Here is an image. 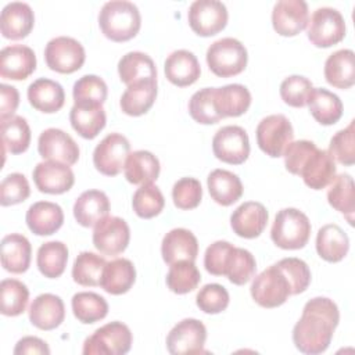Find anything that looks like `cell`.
I'll return each mask as SVG.
<instances>
[{"label": "cell", "mask_w": 355, "mask_h": 355, "mask_svg": "<svg viewBox=\"0 0 355 355\" xmlns=\"http://www.w3.org/2000/svg\"><path fill=\"white\" fill-rule=\"evenodd\" d=\"M340 322V312L336 302L327 297L309 300L302 315L293 327V343L295 348L308 355L324 352L333 338Z\"/></svg>", "instance_id": "cell-1"}, {"label": "cell", "mask_w": 355, "mask_h": 355, "mask_svg": "<svg viewBox=\"0 0 355 355\" xmlns=\"http://www.w3.org/2000/svg\"><path fill=\"white\" fill-rule=\"evenodd\" d=\"M103 35L112 42L133 39L141 26V15L136 4L128 0L107 1L98 12Z\"/></svg>", "instance_id": "cell-2"}, {"label": "cell", "mask_w": 355, "mask_h": 355, "mask_svg": "<svg viewBox=\"0 0 355 355\" xmlns=\"http://www.w3.org/2000/svg\"><path fill=\"white\" fill-rule=\"evenodd\" d=\"M311 236L308 216L297 208L280 209L270 229L272 241L283 250H300L306 245Z\"/></svg>", "instance_id": "cell-3"}, {"label": "cell", "mask_w": 355, "mask_h": 355, "mask_svg": "<svg viewBox=\"0 0 355 355\" xmlns=\"http://www.w3.org/2000/svg\"><path fill=\"white\" fill-rule=\"evenodd\" d=\"M209 69L219 78H230L241 73L248 61L245 46L234 37H222L209 44L207 54Z\"/></svg>", "instance_id": "cell-4"}, {"label": "cell", "mask_w": 355, "mask_h": 355, "mask_svg": "<svg viewBox=\"0 0 355 355\" xmlns=\"http://www.w3.org/2000/svg\"><path fill=\"white\" fill-rule=\"evenodd\" d=\"M133 343L130 329L122 322H110L97 329L83 343L85 355H123Z\"/></svg>", "instance_id": "cell-5"}, {"label": "cell", "mask_w": 355, "mask_h": 355, "mask_svg": "<svg viewBox=\"0 0 355 355\" xmlns=\"http://www.w3.org/2000/svg\"><path fill=\"white\" fill-rule=\"evenodd\" d=\"M258 147L269 157H282L294 140V129L290 119L283 114L268 115L257 126L255 130Z\"/></svg>", "instance_id": "cell-6"}, {"label": "cell", "mask_w": 355, "mask_h": 355, "mask_svg": "<svg viewBox=\"0 0 355 355\" xmlns=\"http://www.w3.org/2000/svg\"><path fill=\"white\" fill-rule=\"evenodd\" d=\"M308 39L316 47H330L340 43L345 36V19L333 7H319L308 21Z\"/></svg>", "instance_id": "cell-7"}, {"label": "cell", "mask_w": 355, "mask_h": 355, "mask_svg": "<svg viewBox=\"0 0 355 355\" xmlns=\"http://www.w3.org/2000/svg\"><path fill=\"white\" fill-rule=\"evenodd\" d=\"M250 293L252 300L263 308L280 306L291 295L290 284L276 263L254 277Z\"/></svg>", "instance_id": "cell-8"}, {"label": "cell", "mask_w": 355, "mask_h": 355, "mask_svg": "<svg viewBox=\"0 0 355 355\" xmlns=\"http://www.w3.org/2000/svg\"><path fill=\"white\" fill-rule=\"evenodd\" d=\"M44 60L51 71L58 73H72L82 68L86 53L80 42L69 36H57L47 42Z\"/></svg>", "instance_id": "cell-9"}, {"label": "cell", "mask_w": 355, "mask_h": 355, "mask_svg": "<svg viewBox=\"0 0 355 355\" xmlns=\"http://www.w3.org/2000/svg\"><path fill=\"white\" fill-rule=\"evenodd\" d=\"M227 8L219 0H196L187 11V21L198 36H214L227 24Z\"/></svg>", "instance_id": "cell-10"}, {"label": "cell", "mask_w": 355, "mask_h": 355, "mask_svg": "<svg viewBox=\"0 0 355 355\" xmlns=\"http://www.w3.org/2000/svg\"><path fill=\"white\" fill-rule=\"evenodd\" d=\"M214 155L226 164L240 165L250 155L247 132L237 125H227L216 130L212 139Z\"/></svg>", "instance_id": "cell-11"}, {"label": "cell", "mask_w": 355, "mask_h": 355, "mask_svg": "<svg viewBox=\"0 0 355 355\" xmlns=\"http://www.w3.org/2000/svg\"><path fill=\"white\" fill-rule=\"evenodd\" d=\"M130 154V143L121 133L107 135L93 151V164L96 169L105 176H116Z\"/></svg>", "instance_id": "cell-12"}, {"label": "cell", "mask_w": 355, "mask_h": 355, "mask_svg": "<svg viewBox=\"0 0 355 355\" xmlns=\"http://www.w3.org/2000/svg\"><path fill=\"white\" fill-rule=\"evenodd\" d=\"M207 340V329L198 319L187 318L178 322L166 336V348L172 355L201 354Z\"/></svg>", "instance_id": "cell-13"}, {"label": "cell", "mask_w": 355, "mask_h": 355, "mask_svg": "<svg viewBox=\"0 0 355 355\" xmlns=\"http://www.w3.org/2000/svg\"><path fill=\"white\" fill-rule=\"evenodd\" d=\"M37 151L46 161H58L67 165H73L79 159V146L64 130L49 128L39 135Z\"/></svg>", "instance_id": "cell-14"}, {"label": "cell", "mask_w": 355, "mask_h": 355, "mask_svg": "<svg viewBox=\"0 0 355 355\" xmlns=\"http://www.w3.org/2000/svg\"><path fill=\"white\" fill-rule=\"evenodd\" d=\"M130 240V229L119 216H107L100 220L93 230V244L104 255H118L123 252Z\"/></svg>", "instance_id": "cell-15"}, {"label": "cell", "mask_w": 355, "mask_h": 355, "mask_svg": "<svg viewBox=\"0 0 355 355\" xmlns=\"http://www.w3.org/2000/svg\"><path fill=\"white\" fill-rule=\"evenodd\" d=\"M309 21L308 4L304 0H279L272 10V25L280 36H295Z\"/></svg>", "instance_id": "cell-16"}, {"label": "cell", "mask_w": 355, "mask_h": 355, "mask_svg": "<svg viewBox=\"0 0 355 355\" xmlns=\"http://www.w3.org/2000/svg\"><path fill=\"white\" fill-rule=\"evenodd\" d=\"M32 176L37 190L47 194L67 193L75 183V175L71 166L58 161L39 162Z\"/></svg>", "instance_id": "cell-17"}, {"label": "cell", "mask_w": 355, "mask_h": 355, "mask_svg": "<svg viewBox=\"0 0 355 355\" xmlns=\"http://www.w3.org/2000/svg\"><path fill=\"white\" fill-rule=\"evenodd\" d=\"M36 69L35 51L25 44L6 46L0 51V75L4 79L24 80Z\"/></svg>", "instance_id": "cell-18"}, {"label": "cell", "mask_w": 355, "mask_h": 355, "mask_svg": "<svg viewBox=\"0 0 355 355\" xmlns=\"http://www.w3.org/2000/svg\"><path fill=\"white\" fill-rule=\"evenodd\" d=\"M268 218L269 214L263 204L258 201H245L230 215V226L237 236L255 239L266 227Z\"/></svg>", "instance_id": "cell-19"}, {"label": "cell", "mask_w": 355, "mask_h": 355, "mask_svg": "<svg viewBox=\"0 0 355 355\" xmlns=\"http://www.w3.org/2000/svg\"><path fill=\"white\" fill-rule=\"evenodd\" d=\"M337 166L336 161L327 150L316 148L306 158L301 166L300 175L304 183L312 190H322L329 186L336 178Z\"/></svg>", "instance_id": "cell-20"}, {"label": "cell", "mask_w": 355, "mask_h": 355, "mask_svg": "<svg viewBox=\"0 0 355 355\" xmlns=\"http://www.w3.org/2000/svg\"><path fill=\"white\" fill-rule=\"evenodd\" d=\"M35 25V14L28 3L11 1L4 6L0 17V31L6 39L26 37Z\"/></svg>", "instance_id": "cell-21"}, {"label": "cell", "mask_w": 355, "mask_h": 355, "mask_svg": "<svg viewBox=\"0 0 355 355\" xmlns=\"http://www.w3.org/2000/svg\"><path fill=\"white\" fill-rule=\"evenodd\" d=\"M161 254L168 265L178 261H196L198 255L197 237L184 227L172 229L162 239Z\"/></svg>", "instance_id": "cell-22"}, {"label": "cell", "mask_w": 355, "mask_h": 355, "mask_svg": "<svg viewBox=\"0 0 355 355\" xmlns=\"http://www.w3.org/2000/svg\"><path fill=\"white\" fill-rule=\"evenodd\" d=\"M29 320L40 330H54L65 319L62 300L51 293L37 295L29 306Z\"/></svg>", "instance_id": "cell-23"}, {"label": "cell", "mask_w": 355, "mask_h": 355, "mask_svg": "<svg viewBox=\"0 0 355 355\" xmlns=\"http://www.w3.org/2000/svg\"><path fill=\"white\" fill-rule=\"evenodd\" d=\"M166 79L175 86L184 87L193 85L201 75V67L194 53L180 49L172 51L164 64Z\"/></svg>", "instance_id": "cell-24"}, {"label": "cell", "mask_w": 355, "mask_h": 355, "mask_svg": "<svg viewBox=\"0 0 355 355\" xmlns=\"http://www.w3.org/2000/svg\"><path fill=\"white\" fill-rule=\"evenodd\" d=\"M110 200L101 190L90 189L83 191L73 204V216L83 227L96 226L110 214Z\"/></svg>", "instance_id": "cell-25"}, {"label": "cell", "mask_w": 355, "mask_h": 355, "mask_svg": "<svg viewBox=\"0 0 355 355\" xmlns=\"http://www.w3.org/2000/svg\"><path fill=\"white\" fill-rule=\"evenodd\" d=\"M29 104L44 114H53L62 108L65 103V93L62 86L49 78H39L33 80L26 92Z\"/></svg>", "instance_id": "cell-26"}, {"label": "cell", "mask_w": 355, "mask_h": 355, "mask_svg": "<svg viewBox=\"0 0 355 355\" xmlns=\"http://www.w3.org/2000/svg\"><path fill=\"white\" fill-rule=\"evenodd\" d=\"M69 122L79 136L92 140L104 129L107 116L101 104L73 103L69 111Z\"/></svg>", "instance_id": "cell-27"}, {"label": "cell", "mask_w": 355, "mask_h": 355, "mask_svg": "<svg viewBox=\"0 0 355 355\" xmlns=\"http://www.w3.org/2000/svg\"><path fill=\"white\" fill-rule=\"evenodd\" d=\"M26 225L36 236H50L64 223L62 208L51 201H37L32 204L25 215Z\"/></svg>", "instance_id": "cell-28"}, {"label": "cell", "mask_w": 355, "mask_h": 355, "mask_svg": "<svg viewBox=\"0 0 355 355\" xmlns=\"http://www.w3.org/2000/svg\"><path fill=\"white\" fill-rule=\"evenodd\" d=\"M324 79L337 89H349L355 83V54L351 49H341L330 54L324 62Z\"/></svg>", "instance_id": "cell-29"}, {"label": "cell", "mask_w": 355, "mask_h": 355, "mask_svg": "<svg viewBox=\"0 0 355 355\" xmlns=\"http://www.w3.org/2000/svg\"><path fill=\"white\" fill-rule=\"evenodd\" d=\"M214 100L215 108L222 119L227 116H240L251 105V93L244 85L230 83L222 87H215Z\"/></svg>", "instance_id": "cell-30"}, {"label": "cell", "mask_w": 355, "mask_h": 355, "mask_svg": "<svg viewBox=\"0 0 355 355\" xmlns=\"http://www.w3.org/2000/svg\"><path fill=\"white\" fill-rule=\"evenodd\" d=\"M161 171V165L158 158L147 151V150H137L128 155L123 173L129 183L132 184H150L158 179Z\"/></svg>", "instance_id": "cell-31"}, {"label": "cell", "mask_w": 355, "mask_h": 355, "mask_svg": "<svg viewBox=\"0 0 355 355\" xmlns=\"http://www.w3.org/2000/svg\"><path fill=\"white\" fill-rule=\"evenodd\" d=\"M211 198L222 205L229 207L243 196V183L240 178L226 169H214L207 178Z\"/></svg>", "instance_id": "cell-32"}, {"label": "cell", "mask_w": 355, "mask_h": 355, "mask_svg": "<svg viewBox=\"0 0 355 355\" xmlns=\"http://www.w3.org/2000/svg\"><path fill=\"white\" fill-rule=\"evenodd\" d=\"M32 247L29 240L19 233H11L1 240V265L7 272L24 273L31 265Z\"/></svg>", "instance_id": "cell-33"}, {"label": "cell", "mask_w": 355, "mask_h": 355, "mask_svg": "<svg viewBox=\"0 0 355 355\" xmlns=\"http://www.w3.org/2000/svg\"><path fill=\"white\" fill-rule=\"evenodd\" d=\"M136 280V269L130 259L116 258L105 263L100 286L112 295L128 293Z\"/></svg>", "instance_id": "cell-34"}, {"label": "cell", "mask_w": 355, "mask_h": 355, "mask_svg": "<svg viewBox=\"0 0 355 355\" xmlns=\"http://www.w3.org/2000/svg\"><path fill=\"white\" fill-rule=\"evenodd\" d=\"M157 79H148L136 85L128 86L119 100V107L123 114L140 116L146 114L157 98Z\"/></svg>", "instance_id": "cell-35"}, {"label": "cell", "mask_w": 355, "mask_h": 355, "mask_svg": "<svg viewBox=\"0 0 355 355\" xmlns=\"http://www.w3.org/2000/svg\"><path fill=\"white\" fill-rule=\"evenodd\" d=\"M318 255L327 262H340L349 250V239L347 233L334 223H327L318 230L316 234Z\"/></svg>", "instance_id": "cell-36"}, {"label": "cell", "mask_w": 355, "mask_h": 355, "mask_svg": "<svg viewBox=\"0 0 355 355\" xmlns=\"http://www.w3.org/2000/svg\"><path fill=\"white\" fill-rule=\"evenodd\" d=\"M118 73L126 86H132L143 80L157 79V67L148 54L129 51L118 61Z\"/></svg>", "instance_id": "cell-37"}, {"label": "cell", "mask_w": 355, "mask_h": 355, "mask_svg": "<svg viewBox=\"0 0 355 355\" xmlns=\"http://www.w3.org/2000/svg\"><path fill=\"white\" fill-rule=\"evenodd\" d=\"M306 105L315 121L324 126L334 125L343 115V103L340 97L323 87L312 89Z\"/></svg>", "instance_id": "cell-38"}, {"label": "cell", "mask_w": 355, "mask_h": 355, "mask_svg": "<svg viewBox=\"0 0 355 355\" xmlns=\"http://www.w3.org/2000/svg\"><path fill=\"white\" fill-rule=\"evenodd\" d=\"M329 204L338 212H341L351 226H354L355 212V191L354 180L349 173L336 175L327 190Z\"/></svg>", "instance_id": "cell-39"}, {"label": "cell", "mask_w": 355, "mask_h": 355, "mask_svg": "<svg viewBox=\"0 0 355 355\" xmlns=\"http://www.w3.org/2000/svg\"><path fill=\"white\" fill-rule=\"evenodd\" d=\"M68 262V247L62 241L43 243L36 255V263L39 272L49 279L60 277Z\"/></svg>", "instance_id": "cell-40"}, {"label": "cell", "mask_w": 355, "mask_h": 355, "mask_svg": "<svg viewBox=\"0 0 355 355\" xmlns=\"http://www.w3.org/2000/svg\"><path fill=\"white\" fill-rule=\"evenodd\" d=\"M73 316L82 323H96L108 313V304L104 297L93 291H80L73 294L72 301Z\"/></svg>", "instance_id": "cell-41"}, {"label": "cell", "mask_w": 355, "mask_h": 355, "mask_svg": "<svg viewBox=\"0 0 355 355\" xmlns=\"http://www.w3.org/2000/svg\"><path fill=\"white\" fill-rule=\"evenodd\" d=\"M0 122L4 151L11 154L25 153L31 144V128L26 119L19 115H12Z\"/></svg>", "instance_id": "cell-42"}, {"label": "cell", "mask_w": 355, "mask_h": 355, "mask_svg": "<svg viewBox=\"0 0 355 355\" xmlns=\"http://www.w3.org/2000/svg\"><path fill=\"white\" fill-rule=\"evenodd\" d=\"M105 259L94 252H80L72 266V279L75 283L85 287L100 286L101 276L105 268Z\"/></svg>", "instance_id": "cell-43"}, {"label": "cell", "mask_w": 355, "mask_h": 355, "mask_svg": "<svg viewBox=\"0 0 355 355\" xmlns=\"http://www.w3.org/2000/svg\"><path fill=\"white\" fill-rule=\"evenodd\" d=\"M201 282L200 270L194 261H178L169 265L166 286L175 294H187L197 288Z\"/></svg>", "instance_id": "cell-44"}, {"label": "cell", "mask_w": 355, "mask_h": 355, "mask_svg": "<svg viewBox=\"0 0 355 355\" xmlns=\"http://www.w3.org/2000/svg\"><path fill=\"white\" fill-rule=\"evenodd\" d=\"M0 301L4 316H18L26 309L29 290L25 283L17 279H4L0 284Z\"/></svg>", "instance_id": "cell-45"}, {"label": "cell", "mask_w": 355, "mask_h": 355, "mask_svg": "<svg viewBox=\"0 0 355 355\" xmlns=\"http://www.w3.org/2000/svg\"><path fill=\"white\" fill-rule=\"evenodd\" d=\"M132 207L137 216L143 219H151L161 214L165 207V198L159 187L155 184H143L135 191Z\"/></svg>", "instance_id": "cell-46"}, {"label": "cell", "mask_w": 355, "mask_h": 355, "mask_svg": "<svg viewBox=\"0 0 355 355\" xmlns=\"http://www.w3.org/2000/svg\"><path fill=\"white\" fill-rule=\"evenodd\" d=\"M255 270L257 261L254 255L245 248L234 247L230 254L225 273L229 282L236 286H243L255 276Z\"/></svg>", "instance_id": "cell-47"}, {"label": "cell", "mask_w": 355, "mask_h": 355, "mask_svg": "<svg viewBox=\"0 0 355 355\" xmlns=\"http://www.w3.org/2000/svg\"><path fill=\"white\" fill-rule=\"evenodd\" d=\"M214 90L215 87H204L190 97L189 114L196 122L202 125H212L222 119L215 108Z\"/></svg>", "instance_id": "cell-48"}, {"label": "cell", "mask_w": 355, "mask_h": 355, "mask_svg": "<svg viewBox=\"0 0 355 355\" xmlns=\"http://www.w3.org/2000/svg\"><path fill=\"white\" fill-rule=\"evenodd\" d=\"M107 83L97 75H83L73 83L72 87L73 103H90L103 105L107 100Z\"/></svg>", "instance_id": "cell-49"}, {"label": "cell", "mask_w": 355, "mask_h": 355, "mask_svg": "<svg viewBox=\"0 0 355 355\" xmlns=\"http://www.w3.org/2000/svg\"><path fill=\"white\" fill-rule=\"evenodd\" d=\"M276 265L283 272V275L286 276V279L290 284L291 295L301 294L309 287V284H311V270H309V266L306 265L305 261H302L300 258L290 257V258L280 259Z\"/></svg>", "instance_id": "cell-50"}, {"label": "cell", "mask_w": 355, "mask_h": 355, "mask_svg": "<svg viewBox=\"0 0 355 355\" xmlns=\"http://www.w3.org/2000/svg\"><path fill=\"white\" fill-rule=\"evenodd\" d=\"M354 122L351 121L347 128L338 130L329 144V153L334 161L341 165L351 166L355 162V137H354Z\"/></svg>", "instance_id": "cell-51"}, {"label": "cell", "mask_w": 355, "mask_h": 355, "mask_svg": "<svg viewBox=\"0 0 355 355\" xmlns=\"http://www.w3.org/2000/svg\"><path fill=\"white\" fill-rule=\"evenodd\" d=\"M312 89V82L308 78L302 75H291L280 83V97L290 107L301 108L306 105Z\"/></svg>", "instance_id": "cell-52"}, {"label": "cell", "mask_w": 355, "mask_h": 355, "mask_svg": "<svg viewBox=\"0 0 355 355\" xmlns=\"http://www.w3.org/2000/svg\"><path fill=\"white\" fill-rule=\"evenodd\" d=\"M230 297L227 290L218 283H209L200 288V291L196 295V304L197 306L209 315L220 313L225 311L229 305Z\"/></svg>", "instance_id": "cell-53"}, {"label": "cell", "mask_w": 355, "mask_h": 355, "mask_svg": "<svg viewBox=\"0 0 355 355\" xmlns=\"http://www.w3.org/2000/svg\"><path fill=\"white\" fill-rule=\"evenodd\" d=\"M202 198V187L196 178H182L172 187V200L179 209L197 208Z\"/></svg>", "instance_id": "cell-54"}, {"label": "cell", "mask_w": 355, "mask_h": 355, "mask_svg": "<svg viewBox=\"0 0 355 355\" xmlns=\"http://www.w3.org/2000/svg\"><path fill=\"white\" fill-rule=\"evenodd\" d=\"M31 194V187L25 175L14 172L7 175L0 184V204L3 207L24 202Z\"/></svg>", "instance_id": "cell-55"}, {"label": "cell", "mask_w": 355, "mask_h": 355, "mask_svg": "<svg viewBox=\"0 0 355 355\" xmlns=\"http://www.w3.org/2000/svg\"><path fill=\"white\" fill-rule=\"evenodd\" d=\"M234 245L229 241L218 240L208 245L204 254V266L214 276H225L226 265Z\"/></svg>", "instance_id": "cell-56"}, {"label": "cell", "mask_w": 355, "mask_h": 355, "mask_svg": "<svg viewBox=\"0 0 355 355\" xmlns=\"http://www.w3.org/2000/svg\"><path fill=\"white\" fill-rule=\"evenodd\" d=\"M316 148V144L311 140L291 141L283 154L286 169L293 175H300L301 166L311 155V153Z\"/></svg>", "instance_id": "cell-57"}, {"label": "cell", "mask_w": 355, "mask_h": 355, "mask_svg": "<svg viewBox=\"0 0 355 355\" xmlns=\"http://www.w3.org/2000/svg\"><path fill=\"white\" fill-rule=\"evenodd\" d=\"M19 104V93L17 87L1 83L0 85V121L14 115Z\"/></svg>", "instance_id": "cell-58"}, {"label": "cell", "mask_w": 355, "mask_h": 355, "mask_svg": "<svg viewBox=\"0 0 355 355\" xmlns=\"http://www.w3.org/2000/svg\"><path fill=\"white\" fill-rule=\"evenodd\" d=\"M14 354L15 355H24V354H29V355H35V354H40V355H49L50 354V348L47 345L46 341H43L39 337L35 336H26L22 337L15 348H14Z\"/></svg>", "instance_id": "cell-59"}]
</instances>
